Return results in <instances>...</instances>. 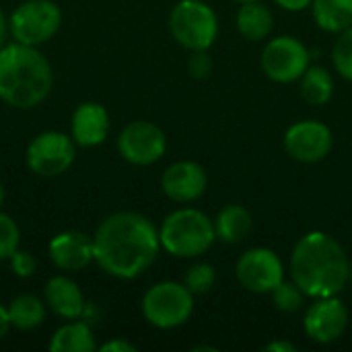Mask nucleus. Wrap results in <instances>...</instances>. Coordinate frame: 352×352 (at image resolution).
<instances>
[{"mask_svg": "<svg viewBox=\"0 0 352 352\" xmlns=\"http://www.w3.org/2000/svg\"><path fill=\"white\" fill-rule=\"evenodd\" d=\"M314 19L328 33H342L352 25V0H314Z\"/></svg>", "mask_w": 352, "mask_h": 352, "instance_id": "4be33fe9", "label": "nucleus"}, {"mask_svg": "<svg viewBox=\"0 0 352 352\" xmlns=\"http://www.w3.org/2000/svg\"><path fill=\"white\" fill-rule=\"evenodd\" d=\"M194 311V295L186 285L179 283H157L142 297V316L144 320L159 328L171 330L184 326Z\"/></svg>", "mask_w": 352, "mask_h": 352, "instance_id": "423d86ee", "label": "nucleus"}, {"mask_svg": "<svg viewBox=\"0 0 352 352\" xmlns=\"http://www.w3.org/2000/svg\"><path fill=\"white\" fill-rule=\"evenodd\" d=\"M237 29L250 41H262L272 31V12L266 4L243 2L237 12Z\"/></svg>", "mask_w": 352, "mask_h": 352, "instance_id": "aec40b11", "label": "nucleus"}, {"mask_svg": "<svg viewBox=\"0 0 352 352\" xmlns=\"http://www.w3.org/2000/svg\"><path fill=\"white\" fill-rule=\"evenodd\" d=\"M349 326V309L340 299L334 297H318L316 303L309 305L303 330L318 344H330L338 340Z\"/></svg>", "mask_w": 352, "mask_h": 352, "instance_id": "ddd939ff", "label": "nucleus"}, {"mask_svg": "<svg viewBox=\"0 0 352 352\" xmlns=\"http://www.w3.org/2000/svg\"><path fill=\"white\" fill-rule=\"evenodd\" d=\"M43 301L47 309L62 320H78L87 307L80 287L66 274H56L45 283Z\"/></svg>", "mask_w": 352, "mask_h": 352, "instance_id": "f3484780", "label": "nucleus"}, {"mask_svg": "<svg viewBox=\"0 0 352 352\" xmlns=\"http://www.w3.org/2000/svg\"><path fill=\"white\" fill-rule=\"evenodd\" d=\"M8 266H10V272L19 278H29L35 274L37 270V260L29 254V252H23V250H16L10 258H8Z\"/></svg>", "mask_w": 352, "mask_h": 352, "instance_id": "cd10ccee", "label": "nucleus"}, {"mask_svg": "<svg viewBox=\"0 0 352 352\" xmlns=\"http://www.w3.org/2000/svg\"><path fill=\"white\" fill-rule=\"evenodd\" d=\"M159 250V229L140 212H113L105 217L93 233L97 266L120 280H132L146 272L157 260Z\"/></svg>", "mask_w": 352, "mask_h": 352, "instance_id": "f257e3e1", "label": "nucleus"}, {"mask_svg": "<svg viewBox=\"0 0 352 352\" xmlns=\"http://www.w3.org/2000/svg\"><path fill=\"white\" fill-rule=\"evenodd\" d=\"M118 151L130 165L146 167L157 163L167 151L165 132L153 122L136 120L122 128L118 136Z\"/></svg>", "mask_w": 352, "mask_h": 352, "instance_id": "1a4fd4ad", "label": "nucleus"}, {"mask_svg": "<svg viewBox=\"0 0 352 352\" xmlns=\"http://www.w3.org/2000/svg\"><path fill=\"white\" fill-rule=\"evenodd\" d=\"M76 151L78 146L70 134L45 130L27 144L25 163L29 171L39 177H58L74 165Z\"/></svg>", "mask_w": 352, "mask_h": 352, "instance_id": "6e6552de", "label": "nucleus"}, {"mask_svg": "<svg viewBox=\"0 0 352 352\" xmlns=\"http://www.w3.org/2000/svg\"><path fill=\"white\" fill-rule=\"evenodd\" d=\"M307 295L295 285V283H287V280H283L274 291H272V301H274V305L280 309V311H285V314H295V311H299L301 307H303V299H305Z\"/></svg>", "mask_w": 352, "mask_h": 352, "instance_id": "393cba45", "label": "nucleus"}, {"mask_svg": "<svg viewBox=\"0 0 352 352\" xmlns=\"http://www.w3.org/2000/svg\"><path fill=\"white\" fill-rule=\"evenodd\" d=\"M12 326H10V318H8V309H6V305H2L0 303V340L8 334V330H10Z\"/></svg>", "mask_w": 352, "mask_h": 352, "instance_id": "72a5a7b5", "label": "nucleus"}, {"mask_svg": "<svg viewBox=\"0 0 352 352\" xmlns=\"http://www.w3.org/2000/svg\"><path fill=\"white\" fill-rule=\"evenodd\" d=\"M301 95L309 105H326L334 95L332 74L322 66L307 68L301 76Z\"/></svg>", "mask_w": 352, "mask_h": 352, "instance_id": "5701e85b", "label": "nucleus"}, {"mask_svg": "<svg viewBox=\"0 0 352 352\" xmlns=\"http://www.w3.org/2000/svg\"><path fill=\"white\" fill-rule=\"evenodd\" d=\"M161 248L175 258L202 256L217 239L214 223L196 208H179L171 212L159 229Z\"/></svg>", "mask_w": 352, "mask_h": 352, "instance_id": "20e7f679", "label": "nucleus"}, {"mask_svg": "<svg viewBox=\"0 0 352 352\" xmlns=\"http://www.w3.org/2000/svg\"><path fill=\"white\" fill-rule=\"evenodd\" d=\"M278 6L287 8V10H303L307 6H311L314 0H274Z\"/></svg>", "mask_w": 352, "mask_h": 352, "instance_id": "7c9ffc66", "label": "nucleus"}, {"mask_svg": "<svg viewBox=\"0 0 352 352\" xmlns=\"http://www.w3.org/2000/svg\"><path fill=\"white\" fill-rule=\"evenodd\" d=\"M204 351L217 352V349H214V346H198V349H194V352H204Z\"/></svg>", "mask_w": 352, "mask_h": 352, "instance_id": "c9c22d12", "label": "nucleus"}, {"mask_svg": "<svg viewBox=\"0 0 352 352\" xmlns=\"http://www.w3.org/2000/svg\"><path fill=\"white\" fill-rule=\"evenodd\" d=\"M351 280H352V262H351Z\"/></svg>", "mask_w": 352, "mask_h": 352, "instance_id": "4c0bfd02", "label": "nucleus"}, {"mask_svg": "<svg viewBox=\"0 0 352 352\" xmlns=\"http://www.w3.org/2000/svg\"><path fill=\"white\" fill-rule=\"evenodd\" d=\"M47 349L52 352H93L97 349L93 326L82 318L68 320L54 332Z\"/></svg>", "mask_w": 352, "mask_h": 352, "instance_id": "a211bd4d", "label": "nucleus"}, {"mask_svg": "<svg viewBox=\"0 0 352 352\" xmlns=\"http://www.w3.org/2000/svg\"><path fill=\"white\" fill-rule=\"evenodd\" d=\"M214 283H217V272L208 264H196V266L188 268V272L184 276V285L188 287V291L192 295L208 293L214 287Z\"/></svg>", "mask_w": 352, "mask_h": 352, "instance_id": "b1692460", "label": "nucleus"}, {"mask_svg": "<svg viewBox=\"0 0 352 352\" xmlns=\"http://www.w3.org/2000/svg\"><path fill=\"white\" fill-rule=\"evenodd\" d=\"M188 70L194 78H206L212 72V58L206 54V50L192 52L188 60Z\"/></svg>", "mask_w": 352, "mask_h": 352, "instance_id": "c85d7f7f", "label": "nucleus"}, {"mask_svg": "<svg viewBox=\"0 0 352 352\" xmlns=\"http://www.w3.org/2000/svg\"><path fill=\"white\" fill-rule=\"evenodd\" d=\"M237 280L252 293H272L285 280V266L280 258L266 248H254L237 260Z\"/></svg>", "mask_w": 352, "mask_h": 352, "instance_id": "9b49d317", "label": "nucleus"}, {"mask_svg": "<svg viewBox=\"0 0 352 352\" xmlns=\"http://www.w3.org/2000/svg\"><path fill=\"white\" fill-rule=\"evenodd\" d=\"M10 37L25 45L47 43L62 27V8L54 0H25L8 16Z\"/></svg>", "mask_w": 352, "mask_h": 352, "instance_id": "0eeeda50", "label": "nucleus"}, {"mask_svg": "<svg viewBox=\"0 0 352 352\" xmlns=\"http://www.w3.org/2000/svg\"><path fill=\"white\" fill-rule=\"evenodd\" d=\"M262 68L276 82L299 80L309 68V50L297 37H276L262 52Z\"/></svg>", "mask_w": 352, "mask_h": 352, "instance_id": "9d476101", "label": "nucleus"}, {"mask_svg": "<svg viewBox=\"0 0 352 352\" xmlns=\"http://www.w3.org/2000/svg\"><path fill=\"white\" fill-rule=\"evenodd\" d=\"M10 37V25H8V16L4 14V10L0 8V47H4L8 43Z\"/></svg>", "mask_w": 352, "mask_h": 352, "instance_id": "473e14b6", "label": "nucleus"}, {"mask_svg": "<svg viewBox=\"0 0 352 352\" xmlns=\"http://www.w3.org/2000/svg\"><path fill=\"white\" fill-rule=\"evenodd\" d=\"M4 198H6V192H4V184L0 182V208H2V204H4Z\"/></svg>", "mask_w": 352, "mask_h": 352, "instance_id": "f704fd0d", "label": "nucleus"}, {"mask_svg": "<svg viewBox=\"0 0 352 352\" xmlns=\"http://www.w3.org/2000/svg\"><path fill=\"white\" fill-rule=\"evenodd\" d=\"M6 309H8L10 326L21 330V332H29V330L39 328L45 320V314H47L45 301L41 297L29 295V293L16 295L14 299H10Z\"/></svg>", "mask_w": 352, "mask_h": 352, "instance_id": "6ab92c4d", "label": "nucleus"}, {"mask_svg": "<svg viewBox=\"0 0 352 352\" xmlns=\"http://www.w3.org/2000/svg\"><path fill=\"white\" fill-rule=\"evenodd\" d=\"M334 138L326 124L316 120H305L293 124L285 134L287 153L301 163H318L326 159L332 151Z\"/></svg>", "mask_w": 352, "mask_h": 352, "instance_id": "f8f14e48", "label": "nucleus"}, {"mask_svg": "<svg viewBox=\"0 0 352 352\" xmlns=\"http://www.w3.org/2000/svg\"><path fill=\"white\" fill-rule=\"evenodd\" d=\"M266 352H297V346L287 342V340H276V342H270L264 346Z\"/></svg>", "mask_w": 352, "mask_h": 352, "instance_id": "2f4dec72", "label": "nucleus"}, {"mask_svg": "<svg viewBox=\"0 0 352 352\" xmlns=\"http://www.w3.org/2000/svg\"><path fill=\"white\" fill-rule=\"evenodd\" d=\"M173 39L190 52L208 50L219 33L214 10L202 0H179L169 14Z\"/></svg>", "mask_w": 352, "mask_h": 352, "instance_id": "39448f33", "label": "nucleus"}, {"mask_svg": "<svg viewBox=\"0 0 352 352\" xmlns=\"http://www.w3.org/2000/svg\"><path fill=\"white\" fill-rule=\"evenodd\" d=\"M21 229L16 221L0 210V262H8V258L19 250Z\"/></svg>", "mask_w": 352, "mask_h": 352, "instance_id": "a878e982", "label": "nucleus"}, {"mask_svg": "<svg viewBox=\"0 0 352 352\" xmlns=\"http://www.w3.org/2000/svg\"><path fill=\"white\" fill-rule=\"evenodd\" d=\"M237 2H241V4H243V2H254V0H237Z\"/></svg>", "mask_w": 352, "mask_h": 352, "instance_id": "e433bc0d", "label": "nucleus"}, {"mask_svg": "<svg viewBox=\"0 0 352 352\" xmlns=\"http://www.w3.org/2000/svg\"><path fill=\"white\" fill-rule=\"evenodd\" d=\"M250 231H252V214L239 204L225 206L214 221L217 239L225 243H239L250 235Z\"/></svg>", "mask_w": 352, "mask_h": 352, "instance_id": "412c9836", "label": "nucleus"}, {"mask_svg": "<svg viewBox=\"0 0 352 352\" xmlns=\"http://www.w3.org/2000/svg\"><path fill=\"white\" fill-rule=\"evenodd\" d=\"M101 352H136V346L128 340H122V338H116V340H109L101 346H97Z\"/></svg>", "mask_w": 352, "mask_h": 352, "instance_id": "c756f323", "label": "nucleus"}, {"mask_svg": "<svg viewBox=\"0 0 352 352\" xmlns=\"http://www.w3.org/2000/svg\"><path fill=\"white\" fill-rule=\"evenodd\" d=\"M52 87V64L35 45L12 41L0 47V101L14 109H33L47 99Z\"/></svg>", "mask_w": 352, "mask_h": 352, "instance_id": "7ed1b4c3", "label": "nucleus"}, {"mask_svg": "<svg viewBox=\"0 0 352 352\" xmlns=\"http://www.w3.org/2000/svg\"><path fill=\"white\" fill-rule=\"evenodd\" d=\"M332 60H334V66L340 72V76H344L346 80L352 82V25L349 29H344L340 33V37L336 39Z\"/></svg>", "mask_w": 352, "mask_h": 352, "instance_id": "bb28decb", "label": "nucleus"}, {"mask_svg": "<svg viewBox=\"0 0 352 352\" xmlns=\"http://www.w3.org/2000/svg\"><path fill=\"white\" fill-rule=\"evenodd\" d=\"M206 171L194 161H177L163 171L161 188L173 202H194L206 192Z\"/></svg>", "mask_w": 352, "mask_h": 352, "instance_id": "2eb2a0df", "label": "nucleus"}, {"mask_svg": "<svg viewBox=\"0 0 352 352\" xmlns=\"http://www.w3.org/2000/svg\"><path fill=\"white\" fill-rule=\"evenodd\" d=\"M47 256L60 272H80L95 262L93 235L82 231H62L47 243Z\"/></svg>", "mask_w": 352, "mask_h": 352, "instance_id": "4468645a", "label": "nucleus"}, {"mask_svg": "<svg viewBox=\"0 0 352 352\" xmlns=\"http://www.w3.org/2000/svg\"><path fill=\"white\" fill-rule=\"evenodd\" d=\"M70 136L78 148H93L109 136V113L97 101H85L74 107L70 118Z\"/></svg>", "mask_w": 352, "mask_h": 352, "instance_id": "dca6fc26", "label": "nucleus"}, {"mask_svg": "<svg viewBox=\"0 0 352 352\" xmlns=\"http://www.w3.org/2000/svg\"><path fill=\"white\" fill-rule=\"evenodd\" d=\"M291 276L307 297H334L351 278V260L334 237L314 231L297 241L291 256Z\"/></svg>", "mask_w": 352, "mask_h": 352, "instance_id": "f03ea898", "label": "nucleus"}]
</instances>
